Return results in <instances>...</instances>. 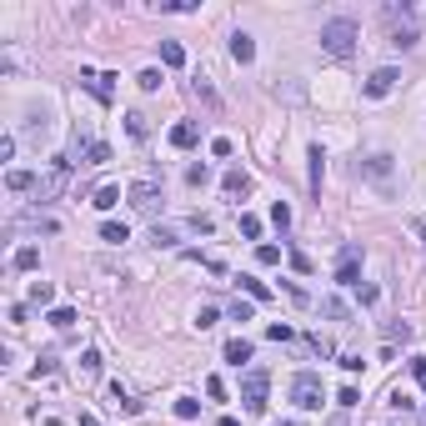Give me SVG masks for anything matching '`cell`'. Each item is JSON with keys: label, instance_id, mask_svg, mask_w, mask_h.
<instances>
[{"label": "cell", "instance_id": "cell-1", "mask_svg": "<svg viewBox=\"0 0 426 426\" xmlns=\"http://www.w3.org/2000/svg\"><path fill=\"white\" fill-rule=\"evenodd\" d=\"M356 40H361V30H356L351 16H336V20L321 25V50H326V56H336V61L356 56Z\"/></svg>", "mask_w": 426, "mask_h": 426}, {"label": "cell", "instance_id": "cell-2", "mask_svg": "<svg viewBox=\"0 0 426 426\" xmlns=\"http://www.w3.org/2000/svg\"><path fill=\"white\" fill-rule=\"evenodd\" d=\"M291 401H296L301 411H321V401H326L321 377H316V371H301V377L291 381Z\"/></svg>", "mask_w": 426, "mask_h": 426}, {"label": "cell", "instance_id": "cell-3", "mask_svg": "<svg viewBox=\"0 0 426 426\" xmlns=\"http://www.w3.org/2000/svg\"><path fill=\"white\" fill-rule=\"evenodd\" d=\"M266 391H271V377H266L261 366H251V371H246V381H241V401H246V411H251V416H261V411H266Z\"/></svg>", "mask_w": 426, "mask_h": 426}, {"label": "cell", "instance_id": "cell-4", "mask_svg": "<svg viewBox=\"0 0 426 426\" xmlns=\"http://www.w3.org/2000/svg\"><path fill=\"white\" fill-rule=\"evenodd\" d=\"M66 181H71V161H50V171H45L40 186H35V201H56V196L66 191Z\"/></svg>", "mask_w": 426, "mask_h": 426}, {"label": "cell", "instance_id": "cell-5", "mask_svg": "<svg viewBox=\"0 0 426 426\" xmlns=\"http://www.w3.org/2000/svg\"><path fill=\"white\" fill-rule=\"evenodd\" d=\"M386 25H391V45H401V50H411L416 45V25H411V11L401 6H386Z\"/></svg>", "mask_w": 426, "mask_h": 426}, {"label": "cell", "instance_id": "cell-6", "mask_svg": "<svg viewBox=\"0 0 426 426\" xmlns=\"http://www.w3.org/2000/svg\"><path fill=\"white\" fill-rule=\"evenodd\" d=\"M126 201L141 211V216H150L155 206H161V186L155 181H131V191H126Z\"/></svg>", "mask_w": 426, "mask_h": 426}, {"label": "cell", "instance_id": "cell-7", "mask_svg": "<svg viewBox=\"0 0 426 426\" xmlns=\"http://www.w3.org/2000/svg\"><path fill=\"white\" fill-rule=\"evenodd\" d=\"M396 81H401V76H396L391 66H381V71H371V81L361 85V95H371V100H381V95H391V90H396Z\"/></svg>", "mask_w": 426, "mask_h": 426}, {"label": "cell", "instance_id": "cell-8", "mask_svg": "<svg viewBox=\"0 0 426 426\" xmlns=\"http://www.w3.org/2000/svg\"><path fill=\"white\" fill-rule=\"evenodd\" d=\"M356 266H361V246H341V261H336V286H361V281H356Z\"/></svg>", "mask_w": 426, "mask_h": 426}, {"label": "cell", "instance_id": "cell-9", "mask_svg": "<svg viewBox=\"0 0 426 426\" xmlns=\"http://www.w3.org/2000/svg\"><path fill=\"white\" fill-rule=\"evenodd\" d=\"M366 181H377V186H391V155H371V161L356 166Z\"/></svg>", "mask_w": 426, "mask_h": 426}, {"label": "cell", "instance_id": "cell-10", "mask_svg": "<svg viewBox=\"0 0 426 426\" xmlns=\"http://www.w3.org/2000/svg\"><path fill=\"white\" fill-rule=\"evenodd\" d=\"M76 155H85L81 166H100V161H111V146H105V141H85V136H76Z\"/></svg>", "mask_w": 426, "mask_h": 426}, {"label": "cell", "instance_id": "cell-11", "mask_svg": "<svg viewBox=\"0 0 426 426\" xmlns=\"http://www.w3.org/2000/svg\"><path fill=\"white\" fill-rule=\"evenodd\" d=\"M196 141H201V126H196V121H176V126H171V146H176V150H191Z\"/></svg>", "mask_w": 426, "mask_h": 426}, {"label": "cell", "instance_id": "cell-12", "mask_svg": "<svg viewBox=\"0 0 426 426\" xmlns=\"http://www.w3.org/2000/svg\"><path fill=\"white\" fill-rule=\"evenodd\" d=\"M81 81L90 85V95H95V100H111V95H116V85H111L116 76H111V71H105V76H95V71H81Z\"/></svg>", "mask_w": 426, "mask_h": 426}, {"label": "cell", "instance_id": "cell-13", "mask_svg": "<svg viewBox=\"0 0 426 426\" xmlns=\"http://www.w3.org/2000/svg\"><path fill=\"white\" fill-rule=\"evenodd\" d=\"M231 61H236V66H251V61H256V40H251L246 30L231 35Z\"/></svg>", "mask_w": 426, "mask_h": 426}, {"label": "cell", "instance_id": "cell-14", "mask_svg": "<svg viewBox=\"0 0 426 426\" xmlns=\"http://www.w3.org/2000/svg\"><path fill=\"white\" fill-rule=\"evenodd\" d=\"M111 406H116L121 416H136V411H141V401H136V396H131L121 381H111Z\"/></svg>", "mask_w": 426, "mask_h": 426}, {"label": "cell", "instance_id": "cell-15", "mask_svg": "<svg viewBox=\"0 0 426 426\" xmlns=\"http://www.w3.org/2000/svg\"><path fill=\"white\" fill-rule=\"evenodd\" d=\"M161 66H166V71H181V66H186L181 40H161Z\"/></svg>", "mask_w": 426, "mask_h": 426}, {"label": "cell", "instance_id": "cell-16", "mask_svg": "<svg viewBox=\"0 0 426 426\" xmlns=\"http://www.w3.org/2000/svg\"><path fill=\"white\" fill-rule=\"evenodd\" d=\"M306 161H311V191H321V171H326V150H321V146H311V150H306Z\"/></svg>", "mask_w": 426, "mask_h": 426}, {"label": "cell", "instance_id": "cell-17", "mask_svg": "<svg viewBox=\"0 0 426 426\" xmlns=\"http://www.w3.org/2000/svg\"><path fill=\"white\" fill-rule=\"evenodd\" d=\"M226 361H231V366L251 361V341H246V336H231V341H226Z\"/></svg>", "mask_w": 426, "mask_h": 426}, {"label": "cell", "instance_id": "cell-18", "mask_svg": "<svg viewBox=\"0 0 426 426\" xmlns=\"http://www.w3.org/2000/svg\"><path fill=\"white\" fill-rule=\"evenodd\" d=\"M11 266H16V271H35V266H40V251H35V246H20V251L11 256Z\"/></svg>", "mask_w": 426, "mask_h": 426}, {"label": "cell", "instance_id": "cell-19", "mask_svg": "<svg viewBox=\"0 0 426 426\" xmlns=\"http://www.w3.org/2000/svg\"><path fill=\"white\" fill-rule=\"evenodd\" d=\"M126 136H131V141H146V136H150V121H146L141 111H131V116H126Z\"/></svg>", "mask_w": 426, "mask_h": 426}, {"label": "cell", "instance_id": "cell-20", "mask_svg": "<svg viewBox=\"0 0 426 426\" xmlns=\"http://www.w3.org/2000/svg\"><path fill=\"white\" fill-rule=\"evenodd\" d=\"M6 186H11V191H35L40 176H30V171H6Z\"/></svg>", "mask_w": 426, "mask_h": 426}, {"label": "cell", "instance_id": "cell-21", "mask_svg": "<svg viewBox=\"0 0 426 426\" xmlns=\"http://www.w3.org/2000/svg\"><path fill=\"white\" fill-rule=\"evenodd\" d=\"M221 186H226V196H246V191H251V176H246V171H226Z\"/></svg>", "mask_w": 426, "mask_h": 426}, {"label": "cell", "instance_id": "cell-22", "mask_svg": "<svg viewBox=\"0 0 426 426\" xmlns=\"http://www.w3.org/2000/svg\"><path fill=\"white\" fill-rule=\"evenodd\" d=\"M100 241H111V246H126V241H131V231H126L121 221H105V226H100Z\"/></svg>", "mask_w": 426, "mask_h": 426}, {"label": "cell", "instance_id": "cell-23", "mask_svg": "<svg viewBox=\"0 0 426 426\" xmlns=\"http://www.w3.org/2000/svg\"><path fill=\"white\" fill-rule=\"evenodd\" d=\"M241 291H246L251 301H271V286H266V281H256V276H241Z\"/></svg>", "mask_w": 426, "mask_h": 426}, {"label": "cell", "instance_id": "cell-24", "mask_svg": "<svg viewBox=\"0 0 426 426\" xmlns=\"http://www.w3.org/2000/svg\"><path fill=\"white\" fill-rule=\"evenodd\" d=\"M45 321L56 326V331H71V326H76V311H71V306H56V311L45 316Z\"/></svg>", "mask_w": 426, "mask_h": 426}, {"label": "cell", "instance_id": "cell-25", "mask_svg": "<svg viewBox=\"0 0 426 426\" xmlns=\"http://www.w3.org/2000/svg\"><path fill=\"white\" fill-rule=\"evenodd\" d=\"M116 201H121V186H100V191H95V201H90V206H95V211H111V206H116Z\"/></svg>", "mask_w": 426, "mask_h": 426}, {"label": "cell", "instance_id": "cell-26", "mask_svg": "<svg viewBox=\"0 0 426 426\" xmlns=\"http://www.w3.org/2000/svg\"><path fill=\"white\" fill-rule=\"evenodd\" d=\"M150 246H155V251L176 246V231H171V226H150Z\"/></svg>", "mask_w": 426, "mask_h": 426}, {"label": "cell", "instance_id": "cell-27", "mask_svg": "<svg viewBox=\"0 0 426 426\" xmlns=\"http://www.w3.org/2000/svg\"><path fill=\"white\" fill-rule=\"evenodd\" d=\"M30 301H35V306H50V301H56V286H50V281H35V286H30Z\"/></svg>", "mask_w": 426, "mask_h": 426}, {"label": "cell", "instance_id": "cell-28", "mask_svg": "<svg viewBox=\"0 0 426 426\" xmlns=\"http://www.w3.org/2000/svg\"><path fill=\"white\" fill-rule=\"evenodd\" d=\"M256 261H261V266H276V261H281V246H271V241H261V246H256Z\"/></svg>", "mask_w": 426, "mask_h": 426}, {"label": "cell", "instance_id": "cell-29", "mask_svg": "<svg viewBox=\"0 0 426 426\" xmlns=\"http://www.w3.org/2000/svg\"><path fill=\"white\" fill-rule=\"evenodd\" d=\"M176 416H181V421H196V416H201V401L181 396V401H176Z\"/></svg>", "mask_w": 426, "mask_h": 426}, {"label": "cell", "instance_id": "cell-30", "mask_svg": "<svg viewBox=\"0 0 426 426\" xmlns=\"http://www.w3.org/2000/svg\"><path fill=\"white\" fill-rule=\"evenodd\" d=\"M100 371V351H81V377H95Z\"/></svg>", "mask_w": 426, "mask_h": 426}, {"label": "cell", "instance_id": "cell-31", "mask_svg": "<svg viewBox=\"0 0 426 426\" xmlns=\"http://www.w3.org/2000/svg\"><path fill=\"white\" fill-rule=\"evenodd\" d=\"M216 321H221V311H216V306H201V316H196V326H201V331H211V326H216Z\"/></svg>", "mask_w": 426, "mask_h": 426}, {"label": "cell", "instance_id": "cell-32", "mask_svg": "<svg viewBox=\"0 0 426 426\" xmlns=\"http://www.w3.org/2000/svg\"><path fill=\"white\" fill-rule=\"evenodd\" d=\"M321 311L331 316V321H341V316H346V301H341V296H326V301H321Z\"/></svg>", "mask_w": 426, "mask_h": 426}, {"label": "cell", "instance_id": "cell-33", "mask_svg": "<svg viewBox=\"0 0 426 426\" xmlns=\"http://www.w3.org/2000/svg\"><path fill=\"white\" fill-rule=\"evenodd\" d=\"M196 95H201V100H206V105H211V111H221V95H216V90H211V85H206V81H196Z\"/></svg>", "mask_w": 426, "mask_h": 426}, {"label": "cell", "instance_id": "cell-34", "mask_svg": "<svg viewBox=\"0 0 426 426\" xmlns=\"http://www.w3.org/2000/svg\"><path fill=\"white\" fill-rule=\"evenodd\" d=\"M206 396H211V401H226V381H221V377H206Z\"/></svg>", "mask_w": 426, "mask_h": 426}, {"label": "cell", "instance_id": "cell-35", "mask_svg": "<svg viewBox=\"0 0 426 426\" xmlns=\"http://www.w3.org/2000/svg\"><path fill=\"white\" fill-rule=\"evenodd\" d=\"M136 85H141V90H161V71H141Z\"/></svg>", "mask_w": 426, "mask_h": 426}, {"label": "cell", "instance_id": "cell-36", "mask_svg": "<svg viewBox=\"0 0 426 426\" xmlns=\"http://www.w3.org/2000/svg\"><path fill=\"white\" fill-rule=\"evenodd\" d=\"M271 221H276V226H281V231H286V226H291V206H286V201H276V206H271Z\"/></svg>", "mask_w": 426, "mask_h": 426}, {"label": "cell", "instance_id": "cell-37", "mask_svg": "<svg viewBox=\"0 0 426 426\" xmlns=\"http://www.w3.org/2000/svg\"><path fill=\"white\" fill-rule=\"evenodd\" d=\"M241 236L256 241V236H261V221H256V216H241Z\"/></svg>", "mask_w": 426, "mask_h": 426}, {"label": "cell", "instance_id": "cell-38", "mask_svg": "<svg viewBox=\"0 0 426 426\" xmlns=\"http://www.w3.org/2000/svg\"><path fill=\"white\" fill-rule=\"evenodd\" d=\"M386 341H411V326H406V321H396V326H386Z\"/></svg>", "mask_w": 426, "mask_h": 426}, {"label": "cell", "instance_id": "cell-39", "mask_svg": "<svg viewBox=\"0 0 426 426\" xmlns=\"http://www.w3.org/2000/svg\"><path fill=\"white\" fill-rule=\"evenodd\" d=\"M291 271H296V276H311V261H306L301 251H291Z\"/></svg>", "mask_w": 426, "mask_h": 426}, {"label": "cell", "instance_id": "cell-40", "mask_svg": "<svg viewBox=\"0 0 426 426\" xmlns=\"http://www.w3.org/2000/svg\"><path fill=\"white\" fill-rule=\"evenodd\" d=\"M377 296H381L377 286H356V301H361V306H377Z\"/></svg>", "mask_w": 426, "mask_h": 426}, {"label": "cell", "instance_id": "cell-41", "mask_svg": "<svg viewBox=\"0 0 426 426\" xmlns=\"http://www.w3.org/2000/svg\"><path fill=\"white\" fill-rule=\"evenodd\" d=\"M231 321H251V301H231Z\"/></svg>", "mask_w": 426, "mask_h": 426}, {"label": "cell", "instance_id": "cell-42", "mask_svg": "<svg viewBox=\"0 0 426 426\" xmlns=\"http://www.w3.org/2000/svg\"><path fill=\"white\" fill-rule=\"evenodd\" d=\"M266 336H271V341H291V326H281V321H271V326H266Z\"/></svg>", "mask_w": 426, "mask_h": 426}, {"label": "cell", "instance_id": "cell-43", "mask_svg": "<svg viewBox=\"0 0 426 426\" xmlns=\"http://www.w3.org/2000/svg\"><path fill=\"white\" fill-rule=\"evenodd\" d=\"M336 401H341V406H356L361 396H356V386H341V391H336Z\"/></svg>", "mask_w": 426, "mask_h": 426}, {"label": "cell", "instance_id": "cell-44", "mask_svg": "<svg viewBox=\"0 0 426 426\" xmlns=\"http://www.w3.org/2000/svg\"><path fill=\"white\" fill-rule=\"evenodd\" d=\"M391 406H396V411H411V406H416V401H411V396H406V391H391Z\"/></svg>", "mask_w": 426, "mask_h": 426}, {"label": "cell", "instance_id": "cell-45", "mask_svg": "<svg viewBox=\"0 0 426 426\" xmlns=\"http://www.w3.org/2000/svg\"><path fill=\"white\" fill-rule=\"evenodd\" d=\"M411 377H416V381L426 386V356H416V361H411Z\"/></svg>", "mask_w": 426, "mask_h": 426}, {"label": "cell", "instance_id": "cell-46", "mask_svg": "<svg viewBox=\"0 0 426 426\" xmlns=\"http://www.w3.org/2000/svg\"><path fill=\"white\" fill-rule=\"evenodd\" d=\"M411 231L421 236V246H426V221H411Z\"/></svg>", "mask_w": 426, "mask_h": 426}, {"label": "cell", "instance_id": "cell-47", "mask_svg": "<svg viewBox=\"0 0 426 426\" xmlns=\"http://www.w3.org/2000/svg\"><path fill=\"white\" fill-rule=\"evenodd\" d=\"M81 426H100V421H95V416H81Z\"/></svg>", "mask_w": 426, "mask_h": 426}, {"label": "cell", "instance_id": "cell-48", "mask_svg": "<svg viewBox=\"0 0 426 426\" xmlns=\"http://www.w3.org/2000/svg\"><path fill=\"white\" fill-rule=\"evenodd\" d=\"M326 426H346V421H341V416H331V421H326Z\"/></svg>", "mask_w": 426, "mask_h": 426}, {"label": "cell", "instance_id": "cell-49", "mask_svg": "<svg viewBox=\"0 0 426 426\" xmlns=\"http://www.w3.org/2000/svg\"><path fill=\"white\" fill-rule=\"evenodd\" d=\"M286 426H301V421H286Z\"/></svg>", "mask_w": 426, "mask_h": 426}, {"label": "cell", "instance_id": "cell-50", "mask_svg": "<svg viewBox=\"0 0 426 426\" xmlns=\"http://www.w3.org/2000/svg\"><path fill=\"white\" fill-rule=\"evenodd\" d=\"M421 426H426V411H421Z\"/></svg>", "mask_w": 426, "mask_h": 426}]
</instances>
